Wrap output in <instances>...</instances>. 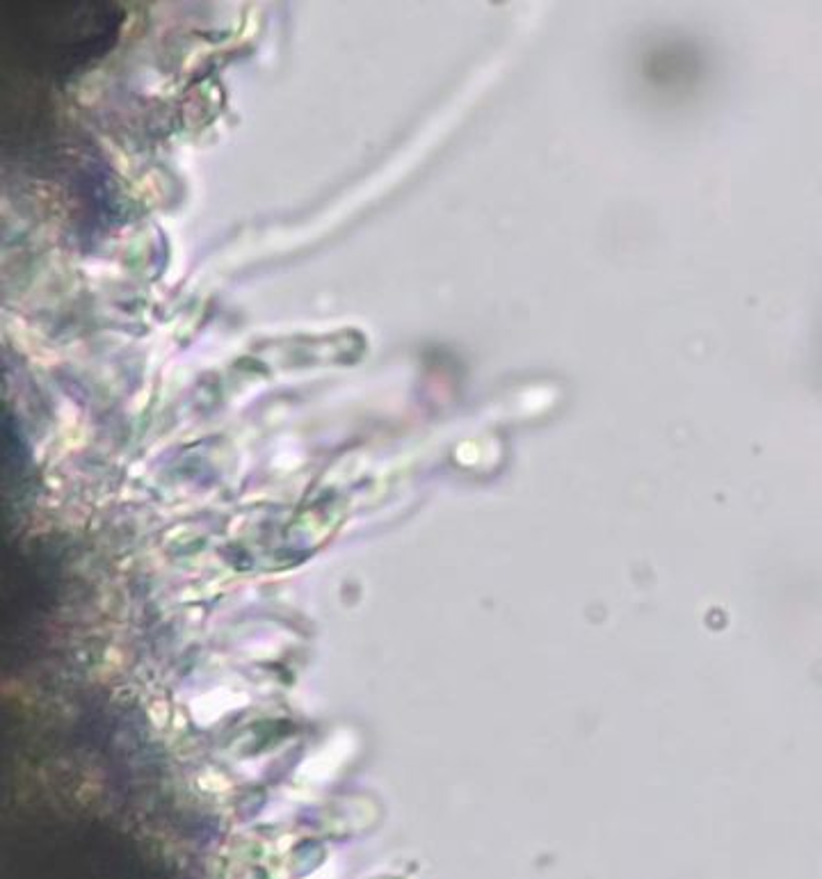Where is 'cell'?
Wrapping results in <instances>:
<instances>
[{"mask_svg":"<svg viewBox=\"0 0 822 879\" xmlns=\"http://www.w3.org/2000/svg\"><path fill=\"white\" fill-rule=\"evenodd\" d=\"M0 16L10 62L64 83L117 44L124 10L112 3H10Z\"/></svg>","mask_w":822,"mask_h":879,"instance_id":"1","label":"cell"}]
</instances>
